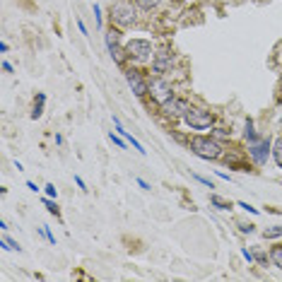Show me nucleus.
<instances>
[{
  "instance_id": "nucleus-23",
  "label": "nucleus",
  "mask_w": 282,
  "mask_h": 282,
  "mask_svg": "<svg viewBox=\"0 0 282 282\" xmlns=\"http://www.w3.org/2000/svg\"><path fill=\"white\" fill-rule=\"evenodd\" d=\"M239 229H241L244 234H251V232H253V224H239Z\"/></svg>"
},
{
  "instance_id": "nucleus-5",
  "label": "nucleus",
  "mask_w": 282,
  "mask_h": 282,
  "mask_svg": "<svg viewBox=\"0 0 282 282\" xmlns=\"http://www.w3.org/2000/svg\"><path fill=\"white\" fill-rule=\"evenodd\" d=\"M150 94H152V99H155L157 104H164V101H169L174 97V94H172V87H169V84H166L164 80L150 82Z\"/></svg>"
},
{
  "instance_id": "nucleus-4",
  "label": "nucleus",
  "mask_w": 282,
  "mask_h": 282,
  "mask_svg": "<svg viewBox=\"0 0 282 282\" xmlns=\"http://www.w3.org/2000/svg\"><path fill=\"white\" fill-rule=\"evenodd\" d=\"M126 51L130 58H137V61H145L152 55V44L147 41V39H133V41H128L126 44Z\"/></svg>"
},
{
  "instance_id": "nucleus-12",
  "label": "nucleus",
  "mask_w": 282,
  "mask_h": 282,
  "mask_svg": "<svg viewBox=\"0 0 282 282\" xmlns=\"http://www.w3.org/2000/svg\"><path fill=\"white\" fill-rule=\"evenodd\" d=\"M0 246H3V248H5V251H22V248H19V244L17 241H15V239H10V237H3V241H0Z\"/></svg>"
},
{
  "instance_id": "nucleus-19",
  "label": "nucleus",
  "mask_w": 282,
  "mask_h": 282,
  "mask_svg": "<svg viewBox=\"0 0 282 282\" xmlns=\"http://www.w3.org/2000/svg\"><path fill=\"white\" fill-rule=\"evenodd\" d=\"M282 237V227H268L265 229V239H277Z\"/></svg>"
},
{
  "instance_id": "nucleus-17",
  "label": "nucleus",
  "mask_w": 282,
  "mask_h": 282,
  "mask_svg": "<svg viewBox=\"0 0 282 282\" xmlns=\"http://www.w3.org/2000/svg\"><path fill=\"white\" fill-rule=\"evenodd\" d=\"M137 3V8H143V10H152V8H157L162 0H135Z\"/></svg>"
},
{
  "instance_id": "nucleus-15",
  "label": "nucleus",
  "mask_w": 282,
  "mask_h": 282,
  "mask_svg": "<svg viewBox=\"0 0 282 282\" xmlns=\"http://www.w3.org/2000/svg\"><path fill=\"white\" fill-rule=\"evenodd\" d=\"M270 258H273V263L277 268H282V246H275L273 251H270Z\"/></svg>"
},
{
  "instance_id": "nucleus-20",
  "label": "nucleus",
  "mask_w": 282,
  "mask_h": 282,
  "mask_svg": "<svg viewBox=\"0 0 282 282\" xmlns=\"http://www.w3.org/2000/svg\"><path fill=\"white\" fill-rule=\"evenodd\" d=\"M46 195H48V198H55V195H58V191H55L53 183H48V186H46Z\"/></svg>"
},
{
  "instance_id": "nucleus-7",
  "label": "nucleus",
  "mask_w": 282,
  "mask_h": 282,
  "mask_svg": "<svg viewBox=\"0 0 282 282\" xmlns=\"http://www.w3.org/2000/svg\"><path fill=\"white\" fill-rule=\"evenodd\" d=\"M186 109H188V104H186L183 99H176V97H172L169 101H164L162 104V111L166 114V116H183Z\"/></svg>"
},
{
  "instance_id": "nucleus-21",
  "label": "nucleus",
  "mask_w": 282,
  "mask_h": 282,
  "mask_svg": "<svg viewBox=\"0 0 282 282\" xmlns=\"http://www.w3.org/2000/svg\"><path fill=\"white\" fill-rule=\"evenodd\" d=\"M241 256H244L246 261H248V263H253V261H256V256L251 253V251H248V248H241Z\"/></svg>"
},
{
  "instance_id": "nucleus-6",
  "label": "nucleus",
  "mask_w": 282,
  "mask_h": 282,
  "mask_svg": "<svg viewBox=\"0 0 282 282\" xmlns=\"http://www.w3.org/2000/svg\"><path fill=\"white\" fill-rule=\"evenodd\" d=\"M111 17L116 19L119 24H130L135 19V12H133V8L128 3H119V5H114V10H111Z\"/></svg>"
},
{
  "instance_id": "nucleus-3",
  "label": "nucleus",
  "mask_w": 282,
  "mask_h": 282,
  "mask_svg": "<svg viewBox=\"0 0 282 282\" xmlns=\"http://www.w3.org/2000/svg\"><path fill=\"white\" fill-rule=\"evenodd\" d=\"M126 82H128V87L133 90L135 97H145L147 92H150V84H147V80L143 77V73H140L137 68H128L126 70Z\"/></svg>"
},
{
  "instance_id": "nucleus-30",
  "label": "nucleus",
  "mask_w": 282,
  "mask_h": 282,
  "mask_svg": "<svg viewBox=\"0 0 282 282\" xmlns=\"http://www.w3.org/2000/svg\"><path fill=\"white\" fill-rule=\"evenodd\" d=\"M75 183H77V186H80V188H82V191H87V188H84V181H82V179H80V176H75Z\"/></svg>"
},
{
  "instance_id": "nucleus-1",
  "label": "nucleus",
  "mask_w": 282,
  "mask_h": 282,
  "mask_svg": "<svg viewBox=\"0 0 282 282\" xmlns=\"http://www.w3.org/2000/svg\"><path fill=\"white\" fill-rule=\"evenodd\" d=\"M191 150L201 159H219L222 157V147L215 137H208V135H195L191 140Z\"/></svg>"
},
{
  "instance_id": "nucleus-18",
  "label": "nucleus",
  "mask_w": 282,
  "mask_h": 282,
  "mask_svg": "<svg viewBox=\"0 0 282 282\" xmlns=\"http://www.w3.org/2000/svg\"><path fill=\"white\" fill-rule=\"evenodd\" d=\"M55 198H44V205H46V210H48V212H51V215H55V217H58V205H55Z\"/></svg>"
},
{
  "instance_id": "nucleus-26",
  "label": "nucleus",
  "mask_w": 282,
  "mask_h": 282,
  "mask_svg": "<svg viewBox=\"0 0 282 282\" xmlns=\"http://www.w3.org/2000/svg\"><path fill=\"white\" fill-rule=\"evenodd\" d=\"M256 261H258V263H268V256H265V253H258V256H256Z\"/></svg>"
},
{
  "instance_id": "nucleus-22",
  "label": "nucleus",
  "mask_w": 282,
  "mask_h": 282,
  "mask_svg": "<svg viewBox=\"0 0 282 282\" xmlns=\"http://www.w3.org/2000/svg\"><path fill=\"white\" fill-rule=\"evenodd\" d=\"M111 143H114V145H119L121 147V150H123V147H126V143H123V140H121V137H116V135H114V133H111Z\"/></svg>"
},
{
  "instance_id": "nucleus-9",
  "label": "nucleus",
  "mask_w": 282,
  "mask_h": 282,
  "mask_svg": "<svg viewBox=\"0 0 282 282\" xmlns=\"http://www.w3.org/2000/svg\"><path fill=\"white\" fill-rule=\"evenodd\" d=\"M172 53H166V51H159V53L155 55V63H152V73L155 75H162L166 73L169 68H172Z\"/></svg>"
},
{
  "instance_id": "nucleus-16",
  "label": "nucleus",
  "mask_w": 282,
  "mask_h": 282,
  "mask_svg": "<svg viewBox=\"0 0 282 282\" xmlns=\"http://www.w3.org/2000/svg\"><path fill=\"white\" fill-rule=\"evenodd\" d=\"M210 203H212L215 208H219V210H229V208H232V205H229L227 201H222L219 195H210Z\"/></svg>"
},
{
  "instance_id": "nucleus-13",
  "label": "nucleus",
  "mask_w": 282,
  "mask_h": 282,
  "mask_svg": "<svg viewBox=\"0 0 282 282\" xmlns=\"http://www.w3.org/2000/svg\"><path fill=\"white\" fill-rule=\"evenodd\" d=\"M44 101H46V97L44 94H39V99H37V104H34V111H32V119L37 121L41 114H44Z\"/></svg>"
},
{
  "instance_id": "nucleus-11",
  "label": "nucleus",
  "mask_w": 282,
  "mask_h": 282,
  "mask_svg": "<svg viewBox=\"0 0 282 282\" xmlns=\"http://www.w3.org/2000/svg\"><path fill=\"white\" fill-rule=\"evenodd\" d=\"M244 137L248 140V143H258V133L253 130V121L251 119L246 121V126H244Z\"/></svg>"
},
{
  "instance_id": "nucleus-8",
  "label": "nucleus",
  "mask_w": 282,
  "mask_h": 282,
  "mask_svg": "<svg viewBox=\"0 0 282 282\" xmlns=\"http://www.w3.org/2000/svg\"><path fill=\"white\" fill-rule=\"evenodd\" d=\"M251 157H253L258 164H263L265 159H268V152H273L270 150V140H263V143H251Z\"/></svg>"
},
{
  "instance_id": "nucleus-14",
  "label": "nucleus",
  "mask_w": 282,
  "mask_h": 282,
  "mask_svg": "<svg viewBox=\"0 0 282 282\" xmlns=\"http://www.w3.org/2000/svg\"><path fill=\"white\" fill-rule=\"evenodd\" d=\"M273 157H275V162H277V166H282V137L273 145Z\"/></svg>"
},
{
  "instance_id": "nucleus-10",
  "label": "nucleus",
  "mask_w": 282,
  "mask_h": 282,
  "mask_svg": "<svg viewBox=\"0 0 282 282\" xmlns=\"http://www.w3.org/2000/svg\"><path fill=\"white\" fill-rule=\"evenodd\" d=\"M116 130H119V133H121V135H123V137H126V140H128V143H130V145H133V147H135V150H137V152H140V155H145V152H147V150H145V147H143V145H140V143H137V140H135V137H133V135H130V133H128V130H126V128H123V126H116Z\"/></svg>"
},
{
  "instance_id": "nucleus-2",
  "label": "nucleus",
  "mask_w": 282,
  "mask_h": 282,
  "mask_svg": "<svg viewBox=\"0 0 282 282\" xmlns=\"http://www.w3.org/2000/svg\"><path fill=\"white\" fill-rule=\"evenodd\" d=\"M183 121L188 123L191 128H195V130H205V128L212 126V114L210 111H203V109H186V114H183Z\"/></svg>"
},
{
  "instance_id": "nucleus-27",
  "label": "nucleus",
  "mask_w": 282,
  "mask_h": 282,
  "mask_svg": "<svg viewBox=\"0 0 282 282\" xmlns=\"http://www.w3.org/2000/svg\"><path fill=\"white\" fill-rule=\"evenodd\" d=\"M94 17H97V24H101V15H99V5H94Z\"/></svg>"
},
{
  "instance_id": "nucleus-29",
  "label": "nucleus",
  "mask_w": 282,
  "mask_h": 282,
  "mask_svg": "<svg viewBox=\"0 0 282 282\" xmlns=\"http://www.w3.org/2000/svg\"><path fill=\"white\" fill-rule=\"evenodd\" d=\"M77 27H80L82 34H87V27H84V22H82V19H77Z\"/></svg>"
},
{
  "instance_id": "nucleus-25",
  "label": "nucleus",
  "mask_w": 282,
  "mask_h": 282,
  "mask_svg": "<svg viewBox=\"0 0 282 282\" xmlns=\"http://www.w3.org/2000/svg\"><path fill=\"white\" fill-rule=\"evenodd\" d=\"M44 234H46V239H48L51 244H55V237H53V234H51V229H48V227H44Z\"/></svg>"
},
{
  "instance_id": "nucleus-28",
  "label": "nucleus",
  "mask_w": 282,
  "mask_h": 282,
  "mask_svg": "<svg viewBox=\"0 0 282 282\" xmlns=\"http://www.w3.org/2000/svg\"><path fill=\"white\" fill-rule=\"evenodd\" d=\"M137 186H140V188H145V191H150V183L143 181V179H137Z\"/></svg>"
},
{
  "instance_id": "nucleus-24",
  "label": "nucleus",
  "mask_w": 282,
  "mask_h": 282,
  "mask_svg": "<svg viewBox=\"0 0 282 282\" xmlns=\"http://www.w3.org/2000/svg\"><path fill=\"white\" fill-rule=\"evenodd\" d=\"M239 208H244V210H248V212H253V215H258V210H256V208H251L248 203H239Z\"/></svg>"
}]
</instances>
